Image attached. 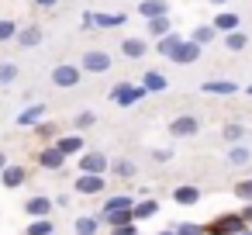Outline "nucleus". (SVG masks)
<instances>
[{
  "mask_svg": "<svg viewBox=\"0 0 252 235\" xmlns=\"http://www.w3.org/2000/svg\"><path fill=\"white\" fill-rule=\"evenodd\" d=\"M73 190H76L80 197H97V194L107 190V180H104V173H80V176L73 180Z\"/></svg>",
  "mask_w": 252,
  "mask_h": 235,
  "instance_id": "obj_2",
  "label": "nucleus"
},
{
  "mask_svg": "<svg viewBox=\"0 0 252 235\" xmlns=\"http://www.w3.org/2000/svg\"><path fill=\"white\" fill-rule=\"evenodd\" d=\"M173 201L183 204V207H190V204L200 201V187H193V183H180V187H173Z\"/></svg>",
  "mask_w": 252,
  "mask_h": 235,
  "instance_id": "obj_19",
  "label": "nucleus"
},
{
  "mask_svg": "<svg viewBox=\"0 0 252 235\" xmlns=\"http://www.w3.org/2000/svg\"><path fill=\"white\" fill-rule=\"evenodd\" d=\"M42 118H45V104L38 101V104H32V107H25V111L18 114V125L28 128V125H35V121H42Z\"/></svg>",
  "mask_w": 252,
  "mask_h": 235,
  "instance_id": "obj_23",
  "label": "nucleus"
},
{
  "mask_svg": "<svg viewBox=\"0 0 252 235\" xmlns=\"http://www.w3.org/2000/svg\"><path fill=\"white\" fill-rule=\"evenodd\" d=\"M197 132H200V118H197V114H180V118L169 121V135H173V138H190V135H197Z\"/></svg>",
  "mask_w": 252,
  "mask_h": 235,
  "instance_id": "obj_7",
  "label": "nucleus"
},
{
  "mask_svg": "<svg viewBox=\"0 0 252 235\" xmlns=\"http://www.w3.org/2000/svg\"><path fill=\"white\" fill-rule=\"evenodd\" d=\"M249 163H252V149L242 145V142H235L228 149V166H249Z\"/></svg>",
  "mask_w": 252,
  "mask_h": 235,
  "instance_id": "obj_22",
  "label": "nucleus"
},
{
  "mask_svg": "<svg viewBox=\"0 0 252 235\" xmlns=\"http://www.w3.org/2000/svg\"><path fill=\"white\" fill-rule=\"evenodd\" d=\"M242 25V18L235 14V11H221V14H214V21H211V28L218 32V35H224V32H235Z\"/></svg>",
  "mask_w": 252,
  "mask_h": 235,
  "instance_id": "obj_18",
  "label": "nucleus"
},
{
  "mask_svg": "<svg viewBox=\"0 0 252 235\" xmlns=\"http://www.w3.org/2000/svg\"><path fill=\"white\" fill-rule=\"evenodd\" d=\"M38 166H42V169H52V173H56V169H63V166H66V156H63V152H59L56 145H45V149L38 152Z\"/></svg>",
  "mask_w": 252,
  "mask_h": 235,
  "instance_id": "obj_12",
  "label": "nucleus"
},
{
  "mask_svg": "<svg viewBox=\"0 0 252 235\" xmlns=\"http://www.w3.org/2000/svg\"><path fill=\"white\" fill-rule=\"evenodd\" d=\"M7 166V156H4V149H0V169H4Z\"/></svg>",
  "mask_w": 252,
  "mask_h": 235,
  "instance_id": "obj_43",
  "label": "nucleus"
},
{
  "mask_svg": "<svg viewBox=\"0 0 252 235\" xmlns=\"http://www.w3.org/2000/svg\"><path fill=\"white\" fill-rule=\"evenodd\" d=\"M238 214H242V221H245V225H252V201H245V207H242Z\"/></svg>",
  "mask_w": 252,
  "mask_h": 235,
  "instance_id": "obj_41",
  "label": "nucleus"
},
{
  "mask_svg": "<svg viewBox=\"0 0 252 235\" xmlns=\"http://www.w3.org/2000/svg\"><path fill=\"white\" fill-rule=\"evenodd\" d=\"M14 42H18V49H35V45H42V28H38V25H28V28H18V35H14Z\"/></svg>",
  "mask_w": 252,
  "mask_h": 235,
  "instance_id": "obj_15",
  "label": "nucleus"
},
{
  "mask_svg": "<svg viewBox=\"0 0 252 235\" xmlns=\"http://www.w3.org/2000/svg\"><path fill=\"white\" fill-rule=\"evenodd\" d=\"M111 159L104 152H83L80 156V173H107Z\"/></svg>",
  "mask_w": 252,
  "mask_h": 235,
  "instance_id": "obj_8",
  "label": "nucleus"
},
{
  "mask_svg": "<svg viewBox=\"0 0 252 235\" xmlns=\"http://www.w3.org/2000/svg\"><path fill=\"white\" fill-rule=\"evenodd\" d=\"M231 190H235V197H238V201H252V176H249V180H238Z\"/></svg>",
  "mask_w": 252,
  "mask_h": 235,
  "instance_id": "obj_37",
  "label": "nucleus"
},
{
  "mask_svg": "<svg viewBox=\"0 0 252 235\" xmlns=\"http://www.w3.org/2000/svg\"><path fill=\"white\" fill-rule=\"evenodd\" d=\"M242 228H249L242 221V214L238 211H224V214H218V218H211L204 225V235H238Z\"/></svg>",
  "mask_w": 252,
  "mask_h": 235,
  "instance_id": "obj_1",
  "label": "nucleus"
},
{
  "mask_svg": "<svg viewBox=\"0 0 252 235\" xmlns=\"http://www.w3.org/2000/svg\"><path fill=\"white\" fill-rule=\"evenodd\" d=\"M49 235H59V232H49Z\"/></svg>",
  "mask_w": 252,
  "mask_h": 235,
  "instance_id": "obj_47",
  "label": "nucleus"
},
{
  "mask_svg": "<svg viewBox=\"0 0 252 235\" xmlns=\"http://www.w3.org/2000/svg\"><path fill=\"white\" fill-rule=\"evenodd\" d=\"M200 52H204V45H197L193 38H183V42L173 49V56H169V59H173L176 66H193V63L200 59Z\"/></svg>",
  "mask_w": 252,
  "mask_h": 235,
  "instance_id": "obj_5",
  "label": "nucleus"
},
{
  "mask_svg": "<svg viewBox=\"0 0 252 235\" xmlns=\"http://www.w3.org/2000/svg\"><path fill=\"white\" fill-rule=\"evenodd\" d=\"M211 4H228V0H211Z\"/></svg>",
  "mask_w": 252,
  "mask_h": 235,
  "instance_id": "obj_46",
  "label": "nucleus"
},
{
  "mask_svg": "<svg viewBox=\"0 0 252 235\" xmlns=\"http://www.w3.org/2000/svg\"><path fill=\"white\" fill-rule=\"evenodd\" d=\"M121 56H125V59H145V56H149V42L138 38V35H131V38L121 42Z\"/></svg>",
  "mask_w": 252,
  "mask_h": 235,
  "instance_id": "obj_11",
  "label": "nucleus"
},
{
  "mask_svg": "<svg viewBox=\"0 0 252 235\" xmlns=\"http://www.w3.org/2000/svg\"><path fill=\"white\" fill-rule=\"evenodd\" d=\"M80 80H83V69H80V66H73V63H63V66H56V69H52V83H56V87H63V90L76 87Z\"/></svg>",
  "mask_w": 252,
  "mask_h": 235,
  "instance_id": "obj_6",
  "label": "nucleus"
},
{
  "mask_svg": "<svg viewBox=\"0 0 252 235\" xmlns=\"http://www.w3.org/2000/svg\"><path fill=\"white\" fill-rule=\"evenodd\" d=\"M249 94H252V87H249Z\"/></svg>",
  "mask_w": 252,
  "mask_h": 235,
  "instance_id": "obj_48",
  "label": "nucleus"
},
{
  "mask_svg": "<svg viewBox=\"0 0 252 235\" xmlns=\"http://www.w3.org/2000/svg\"><path fill=\"white\" fill-rule=\"evenodd\" d=\"M159 214V201L156 197H145V201H135L131 204V218L135 221H149V218H156Z\"/></svg>",
  "mask_w": 252,
  "mask_h": 235,
  "instance_id": "obj_17",
  "label": "nucleus"
},
{
  "mask_svg": "<svg viewBox=\"0 0 252 235\" xmlns=\"http://www.w3.org/2000/svg\"><path fill=\"white\" fill-rule=\"evenodd\" d=\"M166 87H169V83H166V76H162L159 69H149V73L142 76V90H145V94H162Z\"/></svg>",
  "mask_w": 252,
  "mask_h": 235,
  "instance_id": "obj_21",
  "label": "nucleus"
},
{
  "mask_svg": "<svg viewBox=\"0 0 252 235\" xmlns=\"http://www.w3.org/2000/svg\"><path fill=\"white\" fill-rule=\"evenodd\" d=\"M14 35H18V25L11 18H0V42H14Z\"/></svg>",
  "mask_w": 252,
  "mask_h": 235,
  "instance_id": "obj_36",
  "label": "nucleus"
},
{
  "mask_svg": "<svg viewBox=\"0 0 252 235\" xmlns=\"http://www.w3.org/2000/svg\"><path fill=\"white\" fill-rule=\"evenodd\" d=\"M190 38H193V42H197V45H211V42H214V38H218V32H214V28H211V25H197V28H193V35H190Z\"/></svg>",
  "mask_w": 252,
  "mask_h": 235,
  "instance_id": "obj_30",
  "label": "nucleus"
},
{
  "mask_svg": "<svg viewBox=\"0 0 252 235\" xmlns=\"http://www.w3.org/2000/svg\"><path fill=\"white\" fill-rule=\"evenodd\" d=\"M111 63H114L111 52H104V49H87L83 59H80V69H83V73H107Z\"/></svg>",
  "mask_w": 252,
  "mask_h": 235,
  "instance_id": "obj_3",
  "label": "nucleus"
},
{
  "mask_svg": "<svg viewBox=\"0 0 252 235\" xmlns=\"http://www.w3.org/2000/svg\"><path fill=\"white\" fill-rule=\"evenodd\" d=\"M128 14H94V28H121Z\"/></svg>",
  "mask_w": 252,
  "mask_h": 235,
  "instance_id": "obj_29",
  "label": "nucleus"
},
{
  "mask_svg": "<svg viewBox=\"0 0 252 235\" xmlns=\"http://www.w3.org/2000/svg\"><path fill=\"white\" fill-rule=\"evenodd\" d=\"M180 42H183L180 35H173V32H166L162 38H156V52H159L162 59H169V56H173V49H176Z\"/></svg>",
  "mask_w": 252,
  "mask_h": 235,
  "instance_id": "obj_26",
  "label": "nucleus"
},
{
  "mask_svg": "<svg viewBox=\"0 0 252 235\" xmlns=\"http://www.w3.org/2000/svg\"><path fill=\"white\" fill-rule=\"evenodd\" d=\"M149 21V35L152 38H162L166 32H173V21H169V14H159V18H145Z\"/></svg>",
  "mask_w": 252,
  "mask_h": 235,
  "instance_id": "obj_24",
  "label": "nucleus"
},
{
  "mask_svg": "<svg viewBox=\"0 0 252 235\" xmlns=\"http://www.w3.org/2000/svg\"><path fill=\"white\" fill-rule=\"evenodd\" d=\"M138 14H142V18L169 14V0H138Z\"/></svg>",
  "mask_w": 252,
  "mask_h": 235,
  "instance_id": "obj_20",
  "label": "nucleus"
},
{
  "mask_svg": "<svg viewBox=\"0 0 252 235\" xmlns=\"http://www.w3.org/2000/svg\"><path fill=\"white\" fill-rule=\"evenodd\" d=\"M49 232H56L49 218H35V221H32V225L25 228V235H49Z\"/></svg>",
  "mask_w": 252,
  "mask_h": 235,
  "instance_id": "obj_33",
  "label": "nucleus"
},
{
  "mask_svg": "<svg viewBox=\"0 0 252 235\" xmlns=\"http://www.w3.org/2000/svg\"><path fill=\"white\" fill-rule=\"evenodd\" d=\"M94 125H97V114H94V111H80V114L73 118V128H76V132H87V128H94Z\"/></svg>",
  "mask_w": 252,
  "mask_h": 235,
  "instance_id": "obj_32",
  "label": "nucleus"
},
{
  "mask_svg": "<svg viewBox=\"0 0 252 235\" xmlns=\"http://www.w3.org/2000/svg\"><path fill=\"white\" fill-rule=\"evenodd\" d=\"M156 235H173V228H162V232H156Z\"/></svg>",
  "mask_w": 252,
  "mask_h": 235,
  "instance_id": "obj_44",
  "label": "nucleus"
},
{
  "mask_svg": "<svg viewBox=\"0 0 252 235\" xmlns=\"http://www.w3.org/2000/svg\"><path fill=\"white\" fill-rule=\"evenodd\" d=\"M107 169H111V173H114L118 180H131V176L138 173V166H135L131 159H114V163H111Z\"/></svg>",
  "mask_w": 252,
  "mask_h": 235,
  "instance_id": "obj_28",
  "label": "nucleus"
},
{
  "mask_svg": "<svg viewBox=\"0 0 252 235\" xmlns=\"http://www.w3.org/2000/svg\"><path fill=\"white\" fill-rule=\"evenodd\" d=\"M238 235H252V228H242V232H238Z\"/></svg>",
  "mask_w": 252,
  "mask_h": 235,
  "instance_id": "obj_45",
  "label": "nucleus"
},
{
  "mask_svg": "<svg viewBox=\"0 0 252 235\" xmlns=\"http://www.w3.org/2000/svg\"><path fill=\"white\" fill-rule=\"evenodd\" d=\"M18 63H0V87H7V83H14L18 80Z\"/></svg>",
  "mask_w": 252,
  "mask_h": 235,
  "instance_id": "obj_34",
  "label": "nucleus"
},
{
  "mask_svg": "<svg viewBox=\"0 0 252 235\" xmlns=\"http://www.w3.org/2000/svg\"><path fill=\"white\" fill-rule=\"evenodd\" d=\"M149 156H152V163H159V166H162V163H169V159H173V156H176V152H173V149H166V145H162V149H152V152H149Z\"/></svg>",
  "mask_w": 252,
  "mask_h": 235,
  "instance_id": "obj_39",
  "label": "nucleus"
},
{
  "mask_svg": "<svg viewBox=\"0 0 252 235\" xmlns=\"http://www.w3.org/2000/svg\"><path fill=\"white\" fill-rule=\"evenodd\" d=\"M145 97V90H142V83L135 87V83H114V90H111V101L118 104V107H131V104H138Z\"/></svg>",
  "mask_w": 252,
  "mask_h": 235,
  "instance_id": "obj_4",
  "label": "nucleus"
},
{
  "mask_svg": "<svg viewBox=\"0 0 252 235\" xmlns=\"http://www.w3.org/2000/svg\"><path fill=\"white\" fill-rule=\"evenodd\" d=\"M245 135H249V128H245V125H238V121H228V125L221 128V138H224L228 145H235V142H242Z\"/></svg>",
  "mask_w": 252,
  "mask_h": 235,
  "instance_id": "obj_27",
  "label": "nucleus"
},
{
  "mask_svg": "<svg viewBox=\"0 0 252 235\" xmlns=\"http://www.w3.org/2000/svg\"><path fill=\"white\" fill-rule=\"evenodd\" d=\"M56 149H59L63 156H80V152H83V135H80V132L59 135V138H56Z\"/></svg>",
  "mask_w": 252,
  "mask_h": 235,
  "instance_id": "obj_16",
  "label": "nucleus"
},
{
  "mask_svg": "<svg viewBox=\"0 0 252 235\" xmlns=\"http://www.w3.org/2000/svg\"><path fill=\"white\" fill-rule=\"evenodd\" d=\"M100 228H104L100 214H80V218L73 221V232H76V235H100Z\"/></svg>",
  "mask_w": 252,
  "mask_h": 235,
  "instance_id": "obj_14",
  "label": "nucleus"
},
{
  "mask_svg": "<svg viewBox=\"0 0 252 235\" xmlns=\"http://www.w3.org/2000/svg\"><path fill=\"white\" fill-rule=\"evenodd\" d=\"M114 235H138V221H128V225H118Z\"/></svg>",
  "mask_w": 252,
  "mask_h": 235,
  "instance_id": "obj_40",
  "label": "nucleus"
},
{
  "mask_svg": "<svg viewBox=\"0 0 252 235\" xmlns=\"http://www.w3.org/2000/svg\"><path fill=\"white\" fill-rule=\"evenodd\" d=\"M56 128H59V125H52V121H35V132H38L42 138H56Z\"/></svg>",
  "mask_w": 252,
  "mask_h": 235,
  "instance_id": "obj_38",
  "label": "nucleus"
},
{
  "mask_svg": "<svg viewBox=\"0 0 252 235\" xmlns=\"http://www.w3.org/2000/svg\"><path fill=\"white\" fill-rule=\"evenodd\" d=\"M25 211H28L32 218H49V214H52V197H45V194L28 197V201H25Z\"/></svg>",
  "mask_w": 252,
  "mask_h": 235,
  "instance_id": "obj_13",
  "label": "nucleus"
},
{
  "mask_svg": "<svg viewBox=\"0 0 252 235\" xmlns=\"http://www.w3.org/2000/svg\"><path fill=\"white\" fill-rule=\"evenodd\" d=\"M200 94H211V97H231V94H238V83H235V80H207V83H200Z\"/></svg>",
  "mask_w": 252,
  "mask_h": 235,
  "instance_id": "obj_10",
  "label": "nucleus"
},
{
  "mask_svg": "<svg viewBox=\"0 0 252 235\" xmlns=\"http://www.w3.org/2000/svg\"><path fill=\"white\" fill-rule=\"evenodd\" d=\"M173 235H204V225H197V221H180V225H173Z\"/></svg>",
  "mask_w": 252,
  "mask_h": 235,
  "instance_id": "obj_35",
  "label": "nucleus"
},
{
  "mask_svg": "<svg viewBox=\"0 0 252 235\" xmlns=\"http://www.w3.org/2000/svg\"><path fill=\"white\" fill-rule=\"evenodd\" d=\"M249 45V35L242 32V28H235V32H224V49L228 52H242Z\"/></svg>",
  "mask_w": 252,
  "mask_h": 235,
  "instance_id": "obj_25",
  "label": "nucleus"
},
{
  "mask_svg": "<svg viewBox=\"0 0 252 235\" xmlns=\"http://www.w3.org/2000/svg\"><path fill=\"white\" fill-rule=\"evenodd\" d=\"M28 180V169L25 166H18V163H7L4 169H0V183H4L7 190H14V187H21Z\"/></svg>",
  "mask_w": 252,
  "mask_h": 235,
  "instance_id": "obj_9",
  "label": "nucleus"
},
{
  "mask_svg": "<svg viewBox=\"0 0 252 235\" xmlns=\"http://www.w3.org/2000/svg\"><path fill=\"white\" fill-rule=\"evenodd\" d=\"M35 4H38V7H56L59 0H35Z\"/></svg>",
  "mask_w": 252,
  "mask_h": 235,
  "instance_id": "obj_42",
  "label": "nucleus"
},
{
  "mask_svg": "<svg viewBox=\"0 0 252 235\" xmlns=\"http://www.w3.org/2000/svg\"><path fill=\"white\" fill-rule=\"evenodd\" d=\"M131 204H135V197H131V194H114V197H107V201H104V207H100V211H114V207H131Z\"/></svg>",
  "mask_w": 252,
  "mask_h": 235,
  "instance_id": "obj_31",
  "label": "nucleus"
}]
</instances>
